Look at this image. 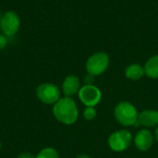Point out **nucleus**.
<instances>
[{
	"instance_id": "1",
	"label": "nucleus",
	"mask_w": 158,
	"mask_h": 158,
	"mask_svg": "<svg viewBox=\"0 0 158 158\" xmlns=\"http://www.w3.org/2000/svg\"><path fill=\"white\" fill-rule=\"evenodd\" d=\"M53 114L59 122L65 125H71L77 121L79 110L75 101L72 98L64 97L59 99L54 105Z\"/></svg>"
},
{
	"instance_id": "2",
	"label": "nucleus",
	"mask_w": 158,
	"mask_h": 158,
	"mask_svg": "<svg viewBox=\"0 0 158 158\" xmlns=\"http://www.w3.org/2000/svg\"><path fill=\"white\" fill-rule=\"evenodd\" d=\"M114 116L117 121L124 127L139 126V113L136 107L130 102L123 101L118 103L114 109Z\"/></svg>"
},
{
	"instance_id": "3",
	"label": "nucleus",
	"mask_w": 158,
	"mask_h": 158,
	"mask_svg": "<svg viewBox=\"0 0 158 158\" xmlns=\"http://www.w3.org/2000/svg\"><path fill=\"white\" fill-rule=\"evenodd\" d=\"M109 65V57L106 53L99 52L92 55L86 62V70L88 74L98 76L104 73Z\"/></svg>"
},
{
	"instance_id": "4",
	"label": "nucleus",
	"mask_w": 158,
	"mask_h": 158,
	"mask_svg": "<svg viewBox=\"0 0 158 158\" xmlns=\"http://www.w3.org/2000/svg\"><path fill=\"white\" fill-rule=\"evenodd\" d=\"M132 142V135L128 130H119L113 132L108 138V145L114 152L127 150Z\"/></svg>"
},
{
	"instance_id": "5",
	"label": "nucleus",
	"mask_w": 158,
	"mask_h": 158,
	"mask_svg": "<svg viewBox=\"0 0 158 158\" xmlns=\"http://www.w3.org/2000/svg\"><path fill=\"white\" fill-rule=\"evenodd\" d=\"M38 99L46 105H55L60 99V91L53 83H42L36 89Z\"/></svg>"
},
{
	"instance_id": "6",
	"label": "nucleus",
	"mask_w": 158,
	"mask_h": 158,
	"mask_svg": "<svg viewBox=\"0 0 158 158\" xmlns=\"http://www.w3.org/2000/svg\"><path fill=\"white\" fill-rule=\"evenodd\" d=\"M78 94H79V98L81 102L84 106H90V107H94L97 104H99L102 98V93L100 89L96 87L95 85L82 86L80 89Z\"/></svg>"
},
{
	"instance_id": "7",
	"label": "nucleus",
	"mask_w": 158,
	"mask_h": 158,
	"mask_svg": "<svg viewBox=\"0 0 158 158\" xmlns=\"http://www.w3.org/2000/svg\"><path fill=\"white\" fill-rule=\"evenodd\" d=\"M1 29L6 36H13L19 29L20 19L19 15L14 11H7L1 19Z\"/></svg>"
},
{
	"instance_id": "8",
	"label": "nucleus",
	"mask_w": 158,
	"mask_h": 158,
	"mask_svg": "<svg viewBox=\"0 0 158 158\" xmlns=\"http://www.w3.org/2000/svg\"><path fill=\"white\" fill-rule=\"evenodd\" d=\"M153 143H154V136L149 130L143 129L136 133L134 138V144L139 151L141 152L148 151L153 146Z\"/></svg>"
},
{
	"instance_id": "9",
	"label": "nucleus",
	"mask_w": 158,
	"mask_h": 158,
	"mask_svg": "<svg viewBox=\"0 0 158 158\" xmlns=\"http://www.w3.org/2000/svg\"><path fill=\"white\" fill-rule=\"evenodd\" d=\"M81 89V82L77 76L69 75L66 77L62 84V91L66 97H70L77 93H79Z\"/></svg>"
},
{
	"instance_id": "10",
	"label": "nucleus",
	"mask_w": 158,
	"mask_h": 158,
	"mask_svg": "<svg viewBox=\"0 0 158 158\" xmlns=\"http://www.w3.org/2000/svg\"><path fill=\"white\" fill-rule=\"evenodd\" d=\"M139 125L145 128H153L158 126V111L156 110H143L138 117Z\"/></svg>"
},
{
	"instance_id": "11",
	"label": "nucleus",
	"mask_w": 158,
	"mask_h": 158,
	"mask_svg": "<svg viewBox=\"0 0 158 158\" xmlns=\"http://www.w3.org/2000/svg\"><path fill=\"white\" fill-rule=\"evenodd\" d=\"M144 73L151 79H158V56L150 57L144 66Z\"/></svg>"
},
{
	"instance_id": "12",
	"label": "nucleus",
	"mask_w": 158,
	"mask_h": 158,
	"mask_svg": "<svg viewBox=\"0 0 158 158\" xmlns=\"http://www.w3.org/2000/svg\"><path fill=\"white\" fill-rule=\"evenodd\" d=\"M144 74H145L144 73V69L139 64L130 65L125 70L126 77L128 79H130V80H132V81L140 80Z\"/></svg>"
},
{
	"instance_id": "13",
	"label": "nucleus",
	"mask_w": 158,
	"mask_h": 158,
	"mask_svg": "<svg viewBox=\"0 0 158 158\" xmlns=\"http://www.w3.org/2000/svg\"><path fill=\"white\" fill-rule=\"evenodd\" d=\"M35 158H59L58 153L52 147L44 148Z\"/></svg>"
},
{
	"instance_id": "14",
	"label": "nucleus",
	"mask_w": 158,
	"mask_h": 158,
	"mask_svg": "<svg viewBox=\"0 0 158 158\" xmlns=\"http://www.w3.org/2000/svg\"><path fill=\"white\" fill-rule=\"evenodd\" d=\"M96 114H97V113H96V110H95L94 107L87 106V107L84 109V111H83V118H84L86 120L90 121V120H93V119L95 118Z\"/></svg>"
},
{
	"instance_id": "15",
	"label": "nucleus",
	"mask_w": 158,
	"mask_h": 158,
	"mask_svg": "<svg viewBox=\"0 0 158 158\" xmlns=\"http://www.w3.org/2000/svg\"><path fill=\"white\" fill-rule=\"evenodd\" d=\"M94 76L91 74H87L84 78L85 85H94Z\"/></svg>"
},
{
	"instance_id": "16",
	"label": "nucleus",
	"mask_w": 158,
	"mask_h": 158,
	"mask_svg": "<svg viewBox=\"0 0 158 158\" xmlns=\"http://www.w3.org/2000/svg\"><path fill=\"white\" fill-rule=\"evenodd\" d=\"M6 43H7V41H6V36L0 34V50H2V49H4V48L6 47Z\"/></svg>"
},
{
	"instance_id": "17",
	"label": "nucleus",
	"mask_w": 158,
	"mask_h": 158,
	"mask_svg": "<svg viewBox=\"0 0 158 158\" xmlns=\"http://www.w3.org/2000/svg\"><path fill=\"white\" fill-rule=\"evenodd\" d=\"M17 158H35V156H33L32 155H31L29 153H22Z\"/></svg>"
},
{
	"instance_id": "18",
	"label": "nucleus",
	"mask_w": 158,
	"mask_h": 158,
	"mask_svg": "<svg viewBox=\"0 0 158 158\" xmlns=\"http://www.w3.org/2000/svg\"><path fill=\"white\" fill-rule=\"evenodd\" d=\"M76 158H92L91 156H87V155H80V156H78Z\"/></svg>"
},
{
	"instance_id": "19",
	"label": "nucleus",
	"mask_w": 158,
	"mask_h": 158,
	"mask_svg": "<svg viewBox=\"0 0 158 158\" xmlns=\"http://www.w3.org/2000/svg\"><path fill=\"white\" fill-rule=\"evenodd\" d=\"M155 137H156V140L157 141V143H158V126L156 127V131H155Z\"/></svg>"
}]
</instances>
